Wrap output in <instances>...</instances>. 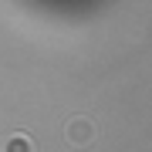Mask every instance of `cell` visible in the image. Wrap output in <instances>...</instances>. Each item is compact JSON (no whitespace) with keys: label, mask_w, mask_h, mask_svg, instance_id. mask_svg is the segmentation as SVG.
<instances>
[{"label":"cell","mask_w":152,"mask_h":152,"mask_svg":"<svg viewBox=\"0 0 152 152\" xmlns=\"http://www.w3.org/2000/svg\"><path fill=\"white\" fill-rule=\"evenodd\" d=\"M4 152H34V142L24 135V132H17V135H10L4 142Z\"/></svg>","instance_id":"7a4b0ae2"},{"label":"cell","mask_w":152,"mask_h":152,"mask_svg":"<svg viewBox=\"0 0 152 152\" xmlns=\"http://www.w3.org/2000/svg\"><path fill=\"white\" fill-rule=\"evenodd\" d=\"M64 135H68V142H75V145H88V142L95 139V125L88 118H71L68 129H64Z\"/></svg>","instance_id":"6da1fadb"}]
</instances>
